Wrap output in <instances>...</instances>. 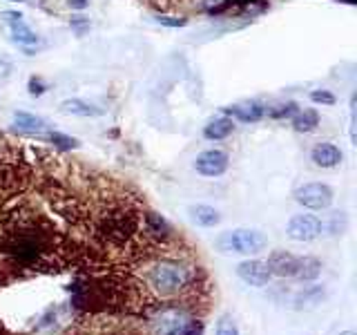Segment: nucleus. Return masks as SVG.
Listing matches in <instances>:
<instances>
[{
	"label": "nucleus",
	"mask_w": 357,
	"mask_h": 335,
	"mask_svg": "<svg viewBox=\"0 0 357 335\" xmlns=\"http://www.w3.org/2000/svg\"><path fill=\"white\" fill-rule=\"evenodd\" d=\"M150 335H204L206 324L192 311L178 304H163L148 315Z\"/></svg>",
	"instance_id": "nucleus-2"
},
{
	"label": "nucleus",
	"mask_w": 357,
	"mask_h": 335,
	"mask_svg": "<svg viewBox=\"0 0 357 335\" xmlns=\"http://www.w3.org/2000/svg\"><path fill=\"white\" fill-rule=\"evenodd\" d=\"M61 112L63 114H72V117H103L105 112L92 105V103H87V100L83 98H67L61 103Z\"/></svg>",
	"instance_id": "nucleus-11"
},
{
	"label": "nucleus",
	"mask_w": 357,
	"mask_h": 335,
	"mask_svg": "<svg viewBox=\"0 0 357 335\" xmlns=\"http://www.w3.org/2000/svg\"><path fill=\"white\" fill-rule=\"evenodd\" d=\"M3 20L7 22V25H14V22L22 20V16L18 14V11H3Z\"/></svg>",
	"instance_id": "nucleus-25"
},
{
	"label": "nucleus",
	"mask_w": 357,
	"mask_h": 335,
	"mask_svg": "<svg viewBox=\"0 0 357 335\" xmlns=\"http://www.w3.org/2000/svg\"><path fill=\"white\" fill-rule=\"evenodd\" d=\"M50 141L61 150H76L78 148V141L74 137H67V134H61V132H52Z\"/></svg>",
	"instance_id": "nucleus-20"
},
{
	"label": "nucleus",
	"mask_w": 357,
	"mask_h": 335,
	"mask_svg": "<svg viewBox=\"0 0 357 335\" xmlns=\"http://www.w3.org/2000/svg\"><path fill=\"white\" fill-rule=\"evenodd\" d=\"M310 100L312 103H321V105H333L335 103V96L326 89H315V92H310Z\"/></svg>",
	"instance_id": "nucleus-22"
},
{
	"label": "nucleus",
	"mask_w": 357,
	"mask_h": 335,
	"mask_svg": "<svg viewBox=\"0 0 357 335\" xmlns=\"http://www.w3.org/2000/svg\"><path fill=\"white\" fill-rule=\"evenodd\" d=\"M321 275V262L317 257H297V271H295V279L299 282H312Z\"/></svg>",
	"instance_id": "nucleus-12"
},
{
	"label": "nucleus",
	"mask_w": 357,
	"mask_h": 335,
	"mask_svg": "<svg viewBox=\"0 0 357 335\" xmlns=\"http://www.w3.org/2000/svg\"><path fill=\"white\" fill-rule=\"evenodd\" d=\"M190 215H192V219L199 223V226H206V228L217 226V223L221 221L219 210H215L212 206H204V204L190 208Z\"/></svg>",
	"instance_id": "nucleus-15"
},
{
	"label": "nucleus",
	"mask_w": 357,
	"mask_h": 335,
	"mask_svg": "<svg viewBox=\"0 0 357 335\" xmlns=\"http://www.w3.org/2000/svg\"><path fill=\"white\" fill-rule=\"evenodd\" d=\"M217 251L223 255H257L266 251L268 237L261 230H248V228H237V230H226L221 232L217 241Z\"/></svg>",
	"instance_id": "nucleus-3"
},
{
	"label": "nucleus",
	"mask_w": 357,
	"mask_h": 335,
	"mask_svg": "<svg viewBox=\"0 0 357 335\" xmlns=\"http://www.w3.org/2000/svg\"><path fill=\"white\" fill-rule=\"evenodd\" d=\"M310 159L315 161V165H319V168H335V165L342 163L344 154H342V150L337 148V145H333V143H319V145H315V148H312Z\"/></svg>",
	"instance_id": "nucleus-10"
},
{
	"label": "nucleus",
	"mask_w": 357,
	"mask_h": 335,
	"mask_svg": "<svg viewBox=\"0 0 357 335\" xmlns=\"http://www.w3.org/2000/svg\"><path fill=\"white\" fill-rule=\"evenodd\" d=\"M9 27H11V38H14L18 45H33V43H38V36L22 20L14 22V25H9Z\"/></svg>",
	"instance_id": "nucleus-17"
},
{
	"label": "nucleus",
	"mask_w": 357,
	"mask_h": 335,
	"mask_svg": "<svg viewBox=\"0 0 357 335\" xmlns=\"http://www.w3.org/2000/svg\"><path fill=\"white\" fill-rule=\"evenodd\" d=\"M11 3H22V0H11Z\"/></svg>",
	"instance_id": "nucleus-30"
},
{
	"label": "nucleus",
	"mask_w": 357,
	"mask_h": 335,
	"mask_svg": "<svg viewBox=\"0 0 357 335\" xmlns=\"http://www.w3.org/2000/svg\"><path fill=\"white\" fill-rule=\"evenodd\" d=\"M14 123H16V130L18 132H43L45 128H47V121L36 117V114H29V112H14Z\"/></svg>",
	"instance_id": "nucleus-14"
},
{
	"label": "nucleus",
	"mask_w": 357,
	"mask_h": 335,
	"mask_svg": "<svg viewBox=\"0 0 357 335\" xmlns=\"http://www.w3.org/2000/svg\"><path fill=\"white\" fill-rule=\"evenodd\" d=\"M295 201L310 210H326L333 204V190L326 184H306L295 190Z\"/></svg>",
	"instance_id": "nucleus-4"
},
{
	"label": "nucleus",
	"mask_w": 357,
	"mask_h": 335,
	"mask_svg": "<svg viewBox=\"0 0 357 335\" xmlns=\"http://www.w3.org/2000/svg\"><path fill=\"white\" fill-rule=\"evenodd\" d=\"M268 268L271 273L277 277H293L295 279V271H297V257L290 255L286 251H275L268 257Z\"/></svg>",
	"instance_id": "nucleus-8"
},
{
	"label": "nucleus",
	"mask_w": 357,
	"mask_h": 335,
	"mask_svg": "<svg viewBox=\"0 0 357 335\" xmlns=\"http://www.w3.org/2000/svg\"><path fill=\"white\" fill-rule=\"evenodd\" d=\"M268 117L271 119H290L297 114V103H293V100H288V103H279L271 110H266Z\"/></svg>",
	"instance_id": "nucleus-19"
},
{
	"label": "nucleus",
	"mask_w": 357,
	"mask_h": 335,
	"mask_svg": "<svg viewBox=\"0 0 357 335\" xmlns=\"http://www.w3.org/2000/svg\"><path fill=\"white\" fill-rule=\"evenodd\" d=\"M67 5L72 9H85L89 5V0H67Z\"/></svg>",
	"instance_id": "nucleus-27"
},
{
	"label": "nucleus",
	"mask_w": 357,
	"mask_h": 335,
	"mask_svg": "<svg viewBox=\"0 0 357 335\" xmlns=\"http://www.w3.org/2000/svg\"><path fill=\"white\" fill-rule=\"evenodd\" d=\"M87 25H89V22H87V18H85V16H74V18H72V27H74V29H78V31H83Z\"/></svg>",
	"instance_id": "nucleus-26"
},
{
	"label": "nucleus",
	"mask_w": 357,
	"mask_h": 335,
	"mask_svg": "<svg viewBox=\"0 0 357 335\" xmlns=\"http://www.w3.org/2000/svg\"><path fill=\"white\" fill-rule=\"evenodd\" d=\"M237 275L250 286H266L273 279L271 268L261 260H245L237 266Z\"/></svg>",
	"instance_id": "nucleus-7"
},
{
	"label": "nucleus",
	"mask_w": 357,
	"mask_h": 335,
	"mask_svg": "<svg viewBox=\"0 0 357 335\" xmlns=\"http://www.w3.org/2000/svg\"><path fill=\"white\" fill-rule=\"evenodd\" d=\"M286 232H288V237L295 241H312L324 232L321 219H317L315 215H295L288 221Z\"/></svg>",
	"instance_id": "nucleus-5"
},
{
	"label": "nucleus",
	"mask_w": 357,
	"mask_h": 335,
	"mask_svg": "<svg viewBox=\"0 0 357 335\" xmlns=\"http://www.w3.org/2000/svg\"><path fill=\"white\" fill-rule=\"evenodd\" d=\"M349 226V221H346V215L344 212H331L326 221H321V230H326L328 234H342Z\"/></svg>",
	"instance_id": "nucleus-18"
},
{
	"label": "nucleus",
	"mask_w": 357,
	"mask_h": 335,
	"mask_svg": "<svg viewBox=\"0 0 357 335\" xmlns=\"http://www.w3.org/2000/svg\"><path fill=\"white\" fill-rule=\"evenodd\" d=\"M217 335H239L237 324H234V320L230 315H223L217 322Z\"/></svg>",
	"instance_id": "nucleus-21"
},
{
	"label": "nucleus",
	"mask_w": 357,
	"mask_h": 335,
	"mask_svg": "<svg viewBox=\"0 0 357 335\" xmlns=\"http://www.w3.org/2000/svg\"><path fill=\"white\" fill-rule=\"evenodd\" d=\"M163 248L165 246L150 253L148 257H143L139 262L141 273L137 277L159 306L178 304L195 313L192 302L199 299L201 288H204V284H201V268L188 262L185 257H178Z\"/></svg>",
	"instance_id": "nucleus-1"
},
{
	"label": "nucleus",
	"mask_w": 357,
	"mask_h": 335,
	"mask_svg": "<svg viewBox=\"0 0 357 335\" xmlns=\"http://www.w3.org/2000/svg\"><path fill=\"white\" fill-rule=\"evenodd\" d=\"M234 132V121L228 119V117H219L215 121H210L208 126L204 128V137L208 141H221L230 137V134Z\"/></svg>",
	"instance_id": "nucleus-13"
},
{
	"label": "nucleus",
	"mask_w": 357,
	"mask_h": 335,
	"mask_svg": "<svg viewBox=\"0 0 357 335\" xmlns=\"http://www.w3.org/2000/svg\"><path fill=\"white\" fill-rule=\"evenodd\" d=\"M27 87H29V94H31V96H40V94L45 92V89H47V85H45V83H43V78H38V76H31Z\"/></svg>",
	"instance_id": "nucleus-24"
},
{
	"label": "nucleus",
	"mask_w": 357,
	"mask_h": 335,
	"mask_svg": "<svg viewBox=\"0 0 357 335\" xmlns=\"http://www.w3.org/2000/svg\"><path fill=\"white\" fill-rule=\"evenodd\" d=\"M154 20L165 27H185L188 25V18H174V16H161V14L154 16Z\"/></svg>",
	"instance_id": "nucleus-23"
},
{
	"label": "nucleus",
	"mask_w": 357,
	"mask_h": 335,
	"mask_svg": "<svg viewBox=\"0 0 357 335\" xmlns=\"http://www.w3.org/2000/svg\"><path fill=\"white\" fill-rule=\"evenodd\" d=\"M342 335H355L353 331H346V333H342Z\"/></svg>",
	"instance_id": "nucleus-29"
},
{
	"label": "nucleus",
	"mask_w": 357,
	"mask_h": 335,
	"mask_svg": "<svg viewBox=\"0 0 357 335\" xmlns=\"http://www.w3.org/2000/svg\"><path fill=\"white\" fill-rule=\"evenodd\" d=\"M223 114H228L237 121H243V123H255L266 114V107L261 103H257V100H248V103H237V105L223 107Z\"/></svg>",
	"instance_id": "nucleus-9"
},
{
	"label": "nucleus",
	"mask_w": 357,
	"mask_h": 335,
	"mask_svg": "<svg viewBox=\"0 0 357 335\" xmlns=\"http://www.w3.org/2000/svg\"><path fill=\"white\" fill-rule=\"evenodd\" d=\"M342 3H349V5H355V3H357V0H342Z\"/></svg>",
	"instance_id": "nucleus-28"
},
{
	"label": "nucleus",
	"mask_w": 357,
	"mask_h": 335,
	"mask_svg": "<svg viewBox=\"0 0 357 335\" xmlns=\"http://www.w3.org/2000/svg\"><path fill=\"white\" fill-rule=\"evenodd\" d=\"M317 126H319L317 110H304V112H297V114L293 117V128H295V132L306 134V132H312Z\"/></svg>",
	"instance_id": "nucleus-16"
},
{
	"label": "nucleus",
	"mask_w": 357,
	"mask_h": 335,
	"mask_svg": "<svg viewBox=\"0 0 357 335\" xmlns=\"http://www.w3.org/2000/svg\"><path fill=\"white\" fill-rule=\"evenodd\" d=\"M195 168L204 177H221L228 170V154L223 150H206L197 156Z\"/></svg>",
	"instance_id": "nucleus-6"
}]
</instances>
